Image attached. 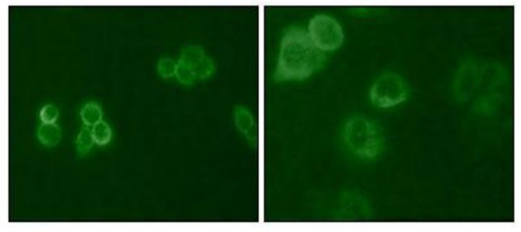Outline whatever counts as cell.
<instances>
[{"label": "cell", "instance_id": "obj_10", "mask_svg": "<svg viewBox=\"0 0 521 232\" xmlns=\"http://www.w3.org/2000/svg\"><path fill=\"white\" fill-rule=\"evenodd\" d=\"M92 132L94 141L99 145L106 144L111 139V128L109 125L103 121L101 120L94 125Z\"/></svg>", "mask_w": 521, "mask_h": 232}, {"label": "cell", "instance_id": "obj_4", "mask_svg": "<svg viewBox=\"0 0 521 232\" xmlns=\"http://www.w3.org/2000/svg\"><path fill=\"white\" fill-rule=\"evenodd\" d=\"M307 31L317 48L327 54L338 49L343 43L344 34L342 25L329 14L314 15L309 21Z\"/></svg>", "mask_w": 521, "mask_h": 232}, {"label": "cell", "instance_id": "obj_6", "mask_svg": "<svg viewBox=\"0 0 521 232\" xmlns=\"http://www.w3.org/2000/svg\"><path fill=\"white\" fill-rule=\"evenodd\" d=\"M234 121L239 131L248 141L254 143L256 140V126L252 113L247 108L239 106L234 112Z\"/></svg>", "mask_w": 521, "mask_h": 232}, {"label": "cell", "instance_id": "obj_14", "mask_svg": "<svg viewBox=\"0 0 521 232\" xmlns=\"http://www.w3.org/2000/svg\"><path fill=\"white\" fill-rule=\"evenodd\" d=\"M178 62L169 57L161 58L157 65V70L159 75L164 78H169L175 76Z\"/></svg>", "mask_w": 521, "mask_h": 232}, {"label": "cell", "instance_id": "obj_11", "mask_svg": "<svg viewBox=\"0 0 521 232\" xmlns=\"http://www.w3.org/2000/svg\"><path fill=\"white\" fill-rule=\"evenodd\" d=\"M80 115L86 125L94 126L101 121L102 113L99 106L94 103H88L82 109Z\"/></svg>", "mask_w": 521, "mask_h": 232}, {"label": "cell", "instance_id": "obj_9", "mask_svg": "<svg viewBox=\"0 0 521 232\" xmlns=\"http://www.w3.org/2000/svg\"><path fill=\"white\" fill-rule=\"evenodd\" d=\"M205 55L201 47L190 45L183 48L179 61L193 68Z\"/></svg>", "mask_w": 521, "mask_h": 232}, {"label": "cell", "instance_id": "obj_7", "mask_svg": "<svg viewBox=\"0 0 521 232\" xmlns=\"http://www.w3.org/2000/svg\"><path fill=\"white\" fill-rule=\"evenodd\" d=\"M61 132L60 128L54 123H43L38 129V135L40 141L45 145L53 146L60 141Z\"/></svg>", "mask_w": 521, "mask_h": 232}, {"label": "cell", "instance_id": "obj_15", "mask_svg": "<svg viewBox=\"0 0 521 232\" xmlns=\"http://www.w3.org/2000/svg\"><path fill=\"white\" fill-rule=\"evenodd\" d=\"M94 141L92 130L84 127L82 129L77 137V148L81 152H86L91 148Z\"/></svg>", "mask_w": 521, "mask_h": 232}, {"label": "cell", "instance_id": "obj_8", "mask_svg": "<svg viewBox=\"0 0 521 232\" xmlns=\"http://www.w3.org/2000/svg\"><path fill=\"white\" fill-rule=\"evenodd\" d=\"M365 202V200L361 196L355 195V194L350 195V197H348V194H346V197L342 199L341 201L340 208V209L344 212H346V214L351 215L352 216H355L357 217L359 214H363L362 208L367 206Z\"/></svg>", "mask_w": 521, "mask_h": 232}, {"label": "cell", "instance_id": "obj_16", "mask_svg": "<svg viewBox=\"0 0 521 232\" xmlns=\"http://www.w3.org/2000/svg\"><path fill=\"white\" fill-rule=\"evenodd\" d=\"M40 118L44 123H54L58 117V111L53 105L44 106L40 111Z\"/></svg>", "mask_w": 521, "mask_h": 232}, {"label": "cell", "instance_id": "obj_2", "mask_svg": "<svg viewBox=\"0 0 521 232\" xmlns=\"http://www.w3.org/2000/svg\"><path fill=\"white\" fill-rule=\"evenodd\" d=\"M340 135L345 150L361 161H375L385 150L386 140L381 126L367 116L356 114L348 118L342 125Z\"/></svg>", "mask_w": 521, "mask_h": 232}, {"label": "cell", "instance_id": "obj_5", "mask_svg": "<svg viewBox=\"0 0 521 232\" xmlns=\"http://www.w3.org/2000/svg\"><path fill=\"white\" fill-rule=\"evenodd\" d=\"M483 68L474 62H467L458 70L454 82L456 97L463 101L476 95L480 84Z\"/></svg>", "mask_w": 521, "mask_h": 232}, {"label": "cell", "instance_id": "obj_13", "mask_svg": "<svg viewBox=\"0 0 521 232\" xmlns=\"http://www.w3.org/2000/svg\"><path fill=\"white\" fill-rule=\"evenodd\" d=\"M175 76L181 84L185 85L193 84L196 79L193 68L179 61Z\"/></svg>", "mask_w": 521, "mask_h": 232}, {"label": "cell", "instance_id": "obj_12", "mask_svg": "<svg viewBox=\"0 0 521 232\" xmlns=\"http://www.w3.org/2000/svg\"><path fill=\"white\" fill-rule=\"evenodd\" d=\"M215 69L213 61L206 55L193 67L196 79L201 80L209 78L214 72Z\"/></svg>", "mask_w": 521, "mask_h": 232}, {"label": "cell", "instance_id": "obj_1", "mask_svg": "<svg viewBox=\"0 0 521 232\" xmlns=\"http://www.w3.org/2000/svg\"><path fill=\"white\" fill-rule=\"evenodd\" d=\"M327 61V54L314 45L307 30L291 26L282 37L274 78L278 82L302 81L320 71Z\"/></svg>", "mask_w": 521, "mask_h": 232}, {"label": "cell", "instance_id": "obj_3", "mask_svg": "<svg viewBox=\"0 0 521 232\" xmlns=\"http://www.w3.org/2000/svg\"><path fill=\"white\" fill-rule=\"evenodd\" d=\"M409 88L404 78L393 72L379 76L371 85L368 97L375 107L386 109L396 107L407 101Z\"/></svg>", "mask_w": 521, "mask_h": 232}]
</instances>
